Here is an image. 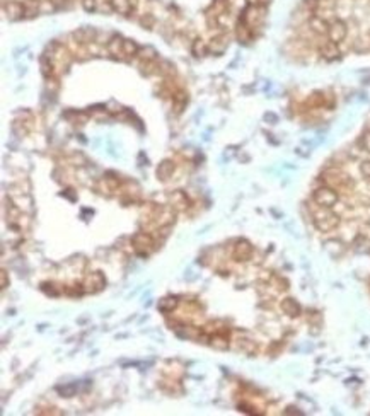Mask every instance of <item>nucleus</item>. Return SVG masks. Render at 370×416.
Wrapping results in <instances>:
<instances>
[{"mask_svg": "<svg viewBox=\"0 0 370 416\" xmlns=\"http://www.w3.org/2000/svg\"><path fill=\"white\" fill-rule=\"evenodd\" d=\"M348 36V26L343 21L335 19L333 22H329V29H328V38L333 43H343Z\"/></svg>", "mask_w": 370, "mask_h": 416, "instance_id": "obj_4", "label": "nucleus"}, {"mask_svg": "<svg viewBox=\"0 0 370 416\" xmlns=\"http://www.w3.org/2000/svg\"><path fill=\"white\" fill-rule=\"evenodd\" d=\"M360 171L365 177H370V159H365L364 162L360 164Z\"/></svg>", "mask_w": 370, "mask_h": 416, "instance_id": "obj_35", "label": "nucleus"}, {"mask_svg": "<svg viewBox=\"0 0 370 416\" xmlns=\"http://www.w3.org/2000/svg\"><path fill=\"white\" fill-rule=\"evenodd\" d=\"M169 202H171V207L174 208L176 211H184L190 208V198L184 191L181 189H176L169 195Z\"/></svg>", "mask_w": 370, "mask_h": 416, "instance_id": "obj_10", "label": "nucleus"}, {"mask_svg": "<svg viewBox=\"0 0 370 416\" xmlns=\"http://www.w3.org/2000/svg\"><path fill=\"white\" fill-rule=\"evenodd\" d=\"M239 348L246 351V353H254L256 351V345L251 340H239Z\"/></svg>", "mask_w": 370, "mask_h": 416, "instance_id": "obj_31", "label": "nucleus"}, {"mask_svg": "<svg viewBox=\"0 0 370 416\" xmlns=\"http://www.w3.org/2000/svg\"><path fill=\"white\" fill-rule=\"evenodd\" d=\"M174 169H176V166H174V162L172 161H162L161 164L157 166V171H155V174H157V179H161V181H168V179H171V176L174 174Z\"/></svg>", "mask_w": 370, "mask_h": 416, "instance_id": "obj_18", "label": "nucleus"}, {"mask_svg": "<svg viewBox=\"0 0 370 416\" xmlns=\"http://www.w3.org/2000/svg\"><path fill=\"white\" fill-rule=\"evenodd\" d=\"M65 293L70 297H82L86 290H84V285H72V287H67Z\"/></svg>", "mask_w": 370, "mask_h": 416, "instance_id": "obj_29", "label": "nucleus"}, {"mask_svg": "<svg viewBox=\"0 0 370 416\" xmlns=\"http://www.w3.org/2000/svg\"><path fill=\"white\" fill-rule=\"evenodd\" d=\"M39 67H41V72L44 77H53L55 75V62L51 60L50 57H43L41 62H39Z\"/></svg>", "mask_w": 370, "mask_h": 416, "instance_id": "obj_26", "label": "nucleus"}, {"mask_svg": "<svg viewBox=\"0 0 370 416\" xmlns=\"http://www.w3.org/2000/svg\"><path fill=\"white\" fill-rule=\"evenodd\" d=\"M75 389H77V385L72 384V385H65V387H58V391H60L65 397H72L75 394Z\"/></svg>", "mask_w": 370, "mask_h": 416, "instance_id": "obj_33", "label": "nucleus"}, {"mask_svg": "<svg viewBox=\"0 0 370 416\" xmlns=\"http://www.w3.org/2000/svg\"><path fill=\"white\" fill-rule=\"evenodd\" d=\"M132 244H133V249L136 251V254L142 256V258L149 256L155 249V241L149 232H136L132 237Z\"/></svg>", "mask_w": 370, "mask_h": 416, "instance_id": "obj_3", "label": "nucleus"}, {"mask_svg": "<svg viewBox=\"0 0 370 416\" xmlns=\"http://www.w3.org/2000/svg\"><path fill=\"white\" fill-rule=\"evenodd\" d=\"M312 198H314V203H316V205L324 207V208H335L339 202L338 191H336L335 188L328 186V184L326 186L317 188L316 191H314Z\"/></svg>", "mask_w": 370, "mask_h": 416, "instance_id": "obj_2", "label": "nucleus"}, {"mask_svg": "<svg viewBox=\"0 0 370 416\" xmlns=\"http://www.w3.org/2000/svg\"><path fill=\"white\" fill-rule=\"evenodd\" d=\"M3 12L7 14L10 21H17L26 17V7L24 2H19V0H9V2L3 3Z\"/></svg>", "mask_w": 370, "mask_h": 416, "instance_id": "obj_7", "label": "nucleus"}, {"mask_svg": "<svg viewBox=\"0 0 370 416\" xmlns=\"http://www.w3.org/2000/svg\"><path fill=\"white\" fill-rule=\"evenodd\" d=\"M106 287V278L101 271H94V273L87 275L86 281H84V290L87 293H96Z\"/></svg>", "mask_w": 370, "mask_h": 416, "instance_id": "obj_5", "label": "nucleus"}, {"mask_svg": "<svg viewBox=\"0 0 370 416\" xmlns=\"http://www.w3.org/2000/svg\"><path fill=\"white\" fill-rule=\"evenodd\" d=\"M232 256H234L235 261H249L251 256H253V244L247 239H239L234 246Z\"/></svg>", "mask_w": 370, "mask_h": 416, "instance_id": "obj_6", "label": "nucleus"}, {"mask_svg": "<svg viewBox=\"0 0 370 416\" xmlns=\"http://www.w3.org/2000/svg\"><path fill=\"white\" fill-rule=\"evenodd\" d=\"M7 285H9V278H7V271H5V270H2V271H0V287H2V290H3V288H7Z\"/></svg>", "mask_w": 370, "mask_h": 416, "instance_id": "obj_37", "label": "nucleus"}, {"mask_svg": "<svg viewBox=\"0 0 370 416\" xmlns=\"http://www.w3.org/2000/svg\"><path fill=\"white\" fill-rule=\"evenodd\" d=\"M159 73L164 77L172 75V73H174V65L166 60H159Z\"/></svg>", "mask_w": 370, "mask_h": 416, "instance_id": "obj_28", "label": "nucleus"}, {"mask_svg": "<svg viewBox=\"0 0 370 416\" xmlns=\"http://www.w3.org/2000/svg\"><path fill=\"white\" fill-rule=\"evenodd\" d=\"M174 331L177 336L181 338H188V340H198L203 336V329L196 328V326H191V324H179L177 328H174Z\"/></svg>", "mask_w": 370, "mask_h": 416, "instance_id": "obj_14", "label": "nucleus"}, {"mask_svg": "<svg viewBox=\"0 0 370 416\" xmlns=\"http://www.w3.org/2000/svg\"><path fill=\"white\" fill-rule=\"evenodd\" d=\"M227 46H229V36L217 35V36H213V39L210 41L208 50H210V53H213V55H222L225 50H227Z\"/></svg>", "mask_w": 370, "mask_h": 416, "instance_id": "obj_16", "label": "nucleus"}, {"mask_svg": "<svg viewBox=\"0 0 370 416\" xmlns=\"http://www.w3.org/2000/svg\"><path fill=\"white\" fill-rule=\"evenodd\" d=\"M314 225L321 232H331L339 225V217L331 210V208H324L317 205V210L314 211Z\"/></svg>", "mask_w": 370, "mask_h": 416, "instance_id": "obj_1", "label": "nucleus"}, {"mask_svg": "<svg viewBox=\"0 0 370 416\" xmlns=\"http://www.w3.org/2000/svg\"><path fill=\"white\" fill-rule=\"evenodd\" d=\"M280 309L285 315H288V317H297V315H301V304L297 302L295 299H292V297H287V299H283L282 302H280Z\"/></svg>", "mask_w": 370, "mask_h": 416, "instance_id": "obj_15", "label": "nucleus"}, {"mask_svg": "<svg viewBox=\"0 0 370 416\" xmlns=\"http://www.w3.org/2000/svg\"><path fill=\"white\" fill-rule=\"evenodd\" d=\"M138 43L135 41V39H125L123 41V53H125V58H133L138 55Z\"/></svg>", "mask_w": 370, "mask_h": 416, "instance_id": "obj_25", "label": "nucleus"}, {"mask_svg": "<svg viewBox=\"0 0 370 416\" xmlns=\"http://www.w3.org/2000/svg\"><path fill=\"white\" fill-rule=\"evenodd\" d=\"M102 181L108 184V188L111 189V191H116V189L120 188V184H121L120 176H118V174H114V173H106V176L102 177Z\"/></svg>", "mask_w": 370, "mask_h": 416, "instance_id": "obj_27", "label": "nucleus"}, {"mask_svg": "<svg viewBox=\"0 0 370 416\" xmlns=\"http://www.w3.org/2000/svg\"><path fill=\"white\" fill-rule=\"evenodd\" d=\"M362 143H364V148L367 152H370V130L364 135V139H362Z\"/></svg>", "mask_w": 370, "mask_h": 416, "instance_id": "obj_38", "label": "nucleus"}, {"mask_svg": "<svg viewBox=\"0 0 370 416\" xmlns=\"http://www.w3.org/2000/svg\"><path fill=\"white\" fill-rule=\"evenodd\" d=\"M140 24H142L143 28H147V29H152L154 26H155V17L150 12L142 14V17H140Z\"/></svg>", "mask_w": 370, "mask_h": 416, "instance_id": "obj_30", "label": "nucleus"}, {"mask_svg": "<svg viewBox=\"0 0 370 416\" xmlns=\"http://www.w3.org/2000/svg\"><path fill=\"white\" fill-rule=\"evenodd\" d=\"M235 36L240 43H249L254 36V29L249 24H246L242 19H239L237 26H235Z\"/></svg>", "mask_w": 370, "mask_h": 416, "instance_id": "obj_17", "label": "nucleus"}, {"mask_svg": "<svg viewBox=\"0 0 370 416\" xmlns=\"http://www.w3.org/2000/svg\"><path fill=\"white\" fill-rule=\"evenodd\" d=\"M239 411H244V413H249V415H258L256 408L249 406V404H239Z\"/></svg>", "mask_w": 370, "mask_h": 416, "instance_id": "obj_36", "label": "nucleus"}, {"mask_svg": "<svg viewBox=\"0 0 370 416\" xmlns=\"http://www.w3.org/2000/svg\"><path fill=\"white\" fill-rule=\"evenodd\" d=\"M177 306H179V300L176 297H164V299L159 300L157 309L162 312H172L177 309Z\"/></svg>", "mask_w": 370, "mask_h": 416, "instance_id": "obj_21", "label": "nucleus"}, {"mask_svg": "<svg viewBox=\"0 0 370 416\" xmlns=\"http://www.w3.org/2000/svg\"><path fill=\"white\" fill-rule=\"evenodd\" d=\"M123 41H125V39L121 38L120 35H113V36H111V38L108 39V43H106V48H108V53H109L113 58H121V60L125 58V53H123Z\"/></svg>", "mask_w": 370, "mask_h": 416, "instance_id": "obj_11", "label": "nucleus"}, {"mask_svg": "<svg viewBox=\"0 0 370 416\" xmlns=\"http://www.w3.org/2000/svg\"><path fill=\"white\" fill-rule=\"evenodd\" d=\"M111 9L121 16H128L133 10V0H109Z\"/></svg>", "mask_w": 370, "mask_h": 416, "instance_id": "obj_19", "label": "nucleus"}, {"mask_svg": "<svg viewBox=\"0 0 370 416\" xmlns=\"http://www.w3.org/2000/svg\"><path fill=\"white\" fill-rule=\"evenodd\" d=\"M191 51H193V55L195 57H198V58H202V57H205L206 53H208V43L205 41V39H202V38H196L195 41H193V46H191Z\"/></svg>", "mask_w": 370, "mask_h": 416, "instance_id": "obj_24", "label": "nucleus"}, {"mask_svg": "<svg viewBox=\"0 0 370 416\" xmlns=\"http://www.w3.org/2000/svg\"><path fill=\"white\" fill-rule=\"evenodd\" d=\"M80 2H82V7L87 10V12L98 10V0H80Z\"/></svg>", "mask_w": 370, "mask_h": 416, "instance_id": "obj_32", "label": "nucleus"}, {"mask_svg": "<svg viewBox=\"0 0 370 416\" xmlns=\"http://www.w3.org/2000/svg\"><path fill=\"white\" fill-rule=\"evenodd\" d=\"M73 38L79 44H91L98 39V31L94 28H80L73 33Z\"/></svg>", "mask_w": 370, "mask_h": 416, "instance_id": "obj_12", "label": "nucleus"}, {"mask_svg": "<svg viewBox=\"0 0 370 416\" xmlns=\"http://www.w3.org/2000/svg\"><path fill=\"white\" fill-rule=\"evenodd\" d=\"M210 345H212L215 350H220V351H224V350H227L229 348V336H225V334H212L210 336Z\"/></svg>", "mask_w": 370, "mask_h": 416, "instance_id": "obj_22", "label": "nucleus"}, {"mask_svg": "<svg viewBox=\"0 0 370 416\" xmlns=\"http://www.w3.org/2000/svg\"><path fill=\"white\" fill-rule=\"evenodd\" d=\"M307 26H309V31H312L317 36H324L328 35L329 29V22L324 19L323 16H310L307 19Z\"/></svg>", "mask_w": 370, "mask_h": 416, "instance_id": "obj_9", "label": "nucleus"}, {"mask_svg": "<svg viewBox=\"0 0 370 416\" xmlns=\"http://www.w3.org/2000/svg\"><path fill=\"white\" fill-rule=\"evenodd\" d=\"M136 57L140 58V62H155L159 57V53H157V50L152 46H143L138 50V55H136Z\"/></svg>", "mask_w": 370, "mask_h": 416, "instance_id": "obj_23", "label": "nucleus"}, {"mask_svg": "<svg viewBox=\"0 0 370 416\" xmlns=\"http://www.w3.org/2000/svg\"><path fill=\"white\" fill-rule=\"evenodd\" d=\"M41 288H43L44 293H48V295H51V297H57L58 293H60V290H55V285L53 283H43Z\"/></svg>", "mask_w": 370, "mask_h": 416, "instance_id": "obj_34", "label": "nucleus"}, {"mask_svg": "<svg viewBox=\"0 0 370 416\" xmlns=\"http://www.w3.org/2000/svg\"><path fill=\"white\" fill-rule=\"evenodd\" d=\"M323 177H324V181H326L328 186H331L335 189L350 184V177L345 176L343 173H339V171H326Z\"/></svg>", "mask_w": 370, "mask_h": 416, "instance_id": "obj_8", "label": "nucleus"}, {"mask_svg": "<svg viewBox=\"0 0 370 416\" xmlns=\"http://www.w3.org/2000/svg\"><path fill=\"white\" fill-rule=\"evenodd\" d=\"M188 104V94L184 91H174V94H172V107H174V113L176 114H181L183 113V109L186 107Z\"/></svg>", "mask_w": 370, "mask_h": 416, "instance_id": "obj_20", "label": "nucleus"}, {"mask_svg": "<svg viewBox=\"0 0 370 416\" xmlns=\"http://www.w3.org/2000/svg\"><path fill=\"white\" fill-rule=\"evenodd\" d=\"M319 53H321V57H323L324 60L333 62V60H336V58H339L341 51H339V44L338 43L326 41V43H323L319 46Z\"/></svg>", "mask_w": 370, "mask_h": 416, "instance_id": "obj_13", "label": "nucleus"}, {"mask_svg": "<svg viewBox=\"0 0 370 416\" xmlns=\"http://www.w3.org/2000/svg\"><path fill=\"white\" fill-rule=\"evenodd\" d=\"M258 3H260V5H268L269 0H258Z\"/></svg>", "mask_w": 370, "mask_h": 416, "instance_id": "obj_39", "label": "nucleus"}]
</instances>
